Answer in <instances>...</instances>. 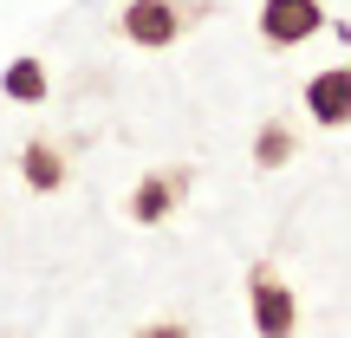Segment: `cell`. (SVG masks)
Returning <instances> with one entry per match:
<instances>
[{"label": "cell", "instance_id": "6da1fadb", "mask_svg": "<svg viewBox=\"0 0 351 338\" xmlns=\"http://www.w3.org/2000/svg\"><path fill=\"white\" fill-rule=\"evenodd\" d=\"M313 26H319V0H267L261 7V33L274 46H300Z\"/></svg>", "mask_w": 351, "mask_h": 338}, {"label": "cell", "instance_id": "7a4b0ae2", "mask_svg": "<svg viewBox=\"0 0 351 338\" xmlns=\"http://www.w3.org/2000/svg\"><path fill=\"white\" fill-rule=\"evenodd\" d=\"M124 33L137 39V46H169V39L182 33V13H176L169 0H130L124 7Z\"/></svg>", "mask_w": 351, "mask_h": 338}, {"label": "cell", "instance_id": "3957f363", "mask_svg": "<svg viewBox=\"0 0 351 338\" xmlns=\"http://www.w3.org/2000/svg\"><path fill=\"white\" fill-rule=\"evenodd\" d=\"M306 104L319 124H351V72H319L306 85Z\"/></svg>", "mask_w": 351, "mask_h": 338}, {"label": "cell", "instance_id": "277c9868", "mask_svg": "<svg viewBox=\"0 0 351 338\" xmlns=\"http://www.w3.org/2000/svg\"><path fill=\"white\" fill-rule=\"evenodd\" d=\"M254 300H261V326H267V332H287V326H293V300H287L267 274L254 280Z\"/></svg>", "mask_w": 351, "mask_h": 338}, {"label": "cell", "instance_id": "5b68a950", "mask_svg": "<svg viewBox=\"0 0 351 338\" xmlns=\"http://www.w3.org/2000/svg\"><path fill=\"white\" fill-rule=\"evenodd\" d=\"M7 98H20V104H33V98H46V72H39L33 59H20V65H7Z\"/></svg>", "mask_w": 351, "mask_h": 338}, {"label": "cell", "instance_id": "8992f818", "mask_svg": "<svg viewBox=\"0 0 351 338\" xmlns=\"http://www.w3.org/2000/svg\"><path fill=\"white\" fill-rule=\"evenodd\" d=\"M163 195H169V182H143V189H137V202H130V208H137V221H156V215L169 208Z\"/></svg>", "mask_w": 351, "mask_h": 338}, {"label": "cell", "instance_id": "52a82bcc", "mask_svg": "<svg viewBox=\"0 0 351 338\" xmlns=\"http://www.w3.org/2000/svg\"><path fill=\"white\" fill-rule=\"evenodd\" d=\"M26 182L52 189V182H59V156H52V150H26Z\"/></svg>", "mask_w": 351, "mask_h": 338}, {"label": "cell", "instance_id": "ba28073f", "mask_svg": "<svg viewBox=\"0 0 351 338\" xmlns=\"http://www.w3.org/2000/svg\"><path fill=\"white\" fill-rule=\"evenodd\" d=\"M287 150H293L287 130H267V137H261V163H287Z\"/></svg>", "mask_w": 351, "mask_h": 338}]
</instances>
